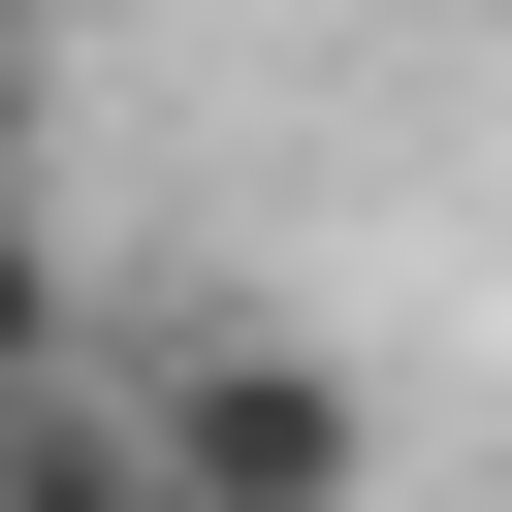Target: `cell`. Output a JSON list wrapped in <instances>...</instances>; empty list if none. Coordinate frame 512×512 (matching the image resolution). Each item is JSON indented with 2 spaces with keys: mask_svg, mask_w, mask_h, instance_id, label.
Instances as JSON below:
<instances>
[{
  "mask_svg": "<svg viewBox=\"0 0 512 512\" xmlns=\"http://www.w3.org/2000/svg\"><path fill=\"white\" fill-rule=\"evenodd\" d=\"M128 448H160L192 512H384V384H352V352H288V320H192Z\"/></svg>",
  "mask_w": 512,
  "mask_h": 512,
  "instance_id": "cell-1",
  "label": "cell"
},
{
  "mask_svg": "<svg viewBox=\"0 0 512 512\" xmlns=\"http://www.w3.org/2000/svg\"><path fill=\"white\" fill-rule=\"evenodd\" d=\"M0 512H192V480H160L128 416H0Z\"/></svg>",
  "mask_w": 512,
  "mask_h": 512,
  "instance_id": "cell-2",
  "label": "cell"
},
{
  "mask_svg": "<svg viewBox=\"0 0 512 512\" xmlns=\"http://www.w3.org/2000/svg\"><path fill=\"white\" fill-rule=\"evenodd\" d=\"M0 416H64V224L0 192Z\"/></svg>",
  "mask_w": 512,
  "mask_h": 512,
  "instance_id": "cell-3",
  "label": "cell"
},
{
  "mask_svg": "<svg viewBox=\"0 0 512 512\" xmlns=\"http://www.w3.org/2000/svg\"><path fill=\"white\" fill-rule=\"evenodd\" d=\"M32 128H64V0H0V192H32Z\"/></svg>",
  "mask_w": 512,
  "mask_h": 512,
  "instance_id": "cell-4",
  "label": "cell"
}]
</instances>
